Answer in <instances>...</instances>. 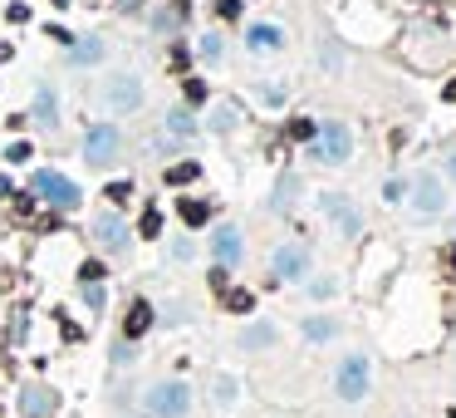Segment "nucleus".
<instances>
[{
  "instance_id": "4be33fe9",
  "label": "nucleus",
  "mask_w": 456,
  "mask_h": 418,
  "mask_svg": "<svg viewBox=\"0 0 456 418\" xmlns=\"http://www.w3.org/2000/svg\"><path fill=\"white\" fill-rule=\"evenodd\" d=\"M231 123H236V109H226V103H221V109L211 114V128H216V133H226Z\"/></svg>"
},
{
  "instance_id": "9b49d317",
  "label": "nucleus",
  "mask_w": 456,
  "mask_h": 418,
  "mask_svg": "<svg viewBox=\"0 0 456 418\" xmlns=\"http://www.w3.org/2000/svg\"><path fill=\"white\" fill-rule=\"evenodd\" d=\"M93 236L108 241V246H128V227L118 217H93Z\"/></svg>"
},
{
  "instance_id": "c9c22d12",
  "label": "nucleus",
  "mask_w": 456,
  "mask_h": 418,
  "mask_svg": "<svg viewBox=\"0 0 456 418\" xmlns=\"http://www.w3.org/2000/svg\"><path fill=\"white\" fill-rule=\"evenodd\" d=\"M446 266H451V271H456V246H451V251H446Z\"/></svg>"
},
{
  "instance_id": "2f4dec72",
  "label": "nucleus",
  "mask_w": 456,
  "mask_h": 418,
  "mask_svg": "<svg viewBox=\"0 0 456 418\" xmlns=\"http://www.w3.org/2000/svg\"><path fill=\"white\" fill-rule=\"evenodd\" d=\"M246 345H270V330H265V325H260V330H250V335H246Z\"/></svg>"
},
{
  "instance_id": "393cba45",
  "label": "nucleus",
  "mask_w": 456,
  "mask_h": 418,
  "mask_svg": "<svg viewBox=\"0 0 456 418\" xmlns=\"http://www.w3.org/2000/svg\"><path fill=\"white\" fill-rule=\"evenodd\" d=\"M133 197V182H108V202H128Z\"/></svg>"
},
{
  "instance_id": "5701e85b",
  "label": "nucleus",
  "mask_w": 456,
  "mask_h": 418,
  "mask_svg": "<svg viewBox=\"0 0 456 418\" xmlns=\"http://www.w3.org/2000/svg\"><path fill=\"white\" fill-rule=\"evenodd\" d=\"M304 335H309V340H329V335H334V325H329V320H309V325H304Z\"/></svg>"
},
{
  "instance_id": "aec40b11",
  "label": "nucleus",
  "mask_w": 456,
  "mask_h": 418,
  "mask_svg": "<svg viewBox=\"0 0 456 418\" xmlns=\"http://www.w3.org/2000/svg\"><path fill=\"white\" fill-rule=\"evenodd\" d=\"M157 232H162V212H157V207H147L143 222H138V236H147V241H152Z\"/></svg>"
},
{
  "instance_id": "412c9836",
  "label": "nucleus",
  "mask_w": 456,
  "mask_h": 418,
  "mask_svg": "<svg viewBox=\"0 0 456 418\" xmlns=\"http://www.w3.org/2000/svg\"><path fill=\"white\" fill-rule=\"evenodd\" d=\"M35 114H39L44 123H54V94H49V89H39V98H35Z\"/></svg>"
},
{
  "instance_id": "bb28decb",
  "label": "nucleus",
  "mask_w": 456,
  "mask_h": 418,
  "mask_svg": "<svg viewBox=\"0 0 456 418\" xmlns=\"http://www.w3.org/2000/svg\"><path fill=\"white\" fill-rule=\"evenodd\" d=\"M216 15H226V20H236V15H241V0H216Z\"/></svg>"
},
{
  "instance_id": "0eeeda50",
  "label": "nucleus",
  "mask_w": 456,
  "mask_h": 418,
  "mask_svg": "<svg viewBox=\"0 0 456 418\" xmlns=\"http://www.w3.org/2000/svg\"><path fill=\"white\" fill-rule=\"evenodd\" d=\"M54 403H60V399H54V389H44V384H25L20 389V413L25 418H49Z\"/></svg>"
},
{
  "instance_id": "423d86ee",
  "label": "nucleus",
  "mask_w": 456,
  "mask_h": 418,
  "mask_svg": "<svg viewBox=\"0 0 456 418\" xmlns=\"http://www.w3.org/2000/svg\"><path fill=\"white\" fill-rule=\"evenodd\" d=\"M338 394L344 399H363L368 394V364L363 359H344L338 364Z\"/></svg>"
},
{
  "instance_id": "a878e982",
  "label": "nucleus",
  "mask_w": 456,
  "mask_h": 418,
  "mask_svg": "<svg viewBox=\"0 0 456 418\" xmlns=\"http://www.w3.org/2000/svg\"><path fill=\"white\" fill-rule=\"evenodd\" d=\"M290 138H300V143L314 138V123H309V119H295V123H290Z\"/></svg>"
},
{
  "instance_id": "7ed1b4c3",
  "label": "nucleus",
  "mask_w": 456,
  "mask_h": 418,
  "mask_svg": "<svg viewBox=\"0 0 456 418\" xmlns=\"http://www.w3.org/2000/svg\"><path fill=\"white\" fill-rule=\"evenodd\" d=\"M118 148H123L118 128H89V138H84V158H89V168H108L113 158H118Z\"/></svg>"
},
{
  "instance_id": "7c9ffc66",
  "label": "nucleus",
  "mask_w": 456,
  "mask_h": 418,
  "mask_svg": "<svg viewBox=\"0 0 456 418\" xmlns=\"http://www.w3.org/2000/svg\"><path fill=\"white\" fill-rule=\"evenodd\" d=\"M79 276H84V281H98V276H103V266H98V261H84V271H79Z\"/></svg>"
},
{
  "instance_id": "f03ea898",
  "label": "nucleus",
  "mask_w": 456,
  "mask_h": 418,
  "mask_svg": "<svg viewBox=\"0 0 456 418\" xmlns=\"http://www.w3.org/2000/svg\"><path fill=\"white\" fill-rule=\"evenodd\" d=\"M35 192H39L49 207H64V212H69V207H79V187H74L69 177H60V173H49V168L35 173Z\"/></svg>"
},
{
  "instance_id": "e433bc0d",
  "label": "nucleus",
  "mask_w": 456,
  "mask_h": 418,
  "mask_svg": "<svg viewBox=\"0 0 456 418\" xmlns=\"http://www.w3.org/2000/svg\"><path fill=\"white\" fill-rule=\"evenodd\" d=\"M54 6H69V0H54Z\"/></svg>"
},
{
  "instance_id": "f3484780",
  "label": "nucleus",
  "mask_w": 456,
  "mask_h": 418,
  "mask_svg": "<svg viewBox=\"0 0 456 418\" xmlns=\"http://www.w3.org/2000/svg\"><path fill=\"white\" fill-rule=\"evenodd\" d=\"M201 177V163H177V168H167V187H187Z\"/></svg>"
},
{
  "instance_id": "1a4fd4ad",
  "label": "nucleus",
  "mask_w": 456,
  "mask_h": 418,
  "mask_svg": "<svg viewBox=\"0 0 456 418\" xmlns=\"http://www.w3.org/2000/svg\"><path fill=\"white\" fill-rule=\"evenodd\" d=\"M412 202H417V212H441V207H446L441 182H437L432 173H422V177H417V187H412Z\"/></svg>"
},
{
  "instance_id": "a211bd4d",
  "label": "nucleus",
  "mask_w": 456,
  "mask_h": 418,
  "mask_svg": "<svg viewBox=\"0 0 456 418\" xmlns=\"http://www.w3.org/2000/svg\"><path fill=\"white\" fill-rule=\"evenodd\" d=\"M167 128H172V138H192V133H197L187 109H172V114H167Z\"/></svg>"
},
{
  "instance_id": "6ab92c4d",
  "label": "nucleus",
  "mask_w": 456,
  "mask_h": 418,
  "mask_svg": "<svg viewBox=\"0 0 456 418\" xmlns=\"http://www.w3.org/2000/svg\"><path fill=\"white\" fill-rule=\"evenodd\" d=\"M226 305H231L236 315H250V310H255V295H250V290H226Z\"/></svg>"
},
{
  "instance_id": "2eb2a0df",
  "label": "nucleus",
  "mask_w": 456,
  "mask_h": 418,
  "mask_svg": "<svg viewBox=\"0 0 456 418\" xmlns=\"http://www.w3.org/2000/svg\"><path fill=\"white\" fill-rule=\"evenodd\" d=\"M93 60H103V40H98V35L74 40V64H93Z\"/></svg>"
},
{
  "instance_id": "9d476101",
  "label": "nucleus",
  "mask_w": 456,
  "mask_h": 418,
  "mask_svg": "<svg viewBox=\"0 0 456 418\" xmlns=\"http://www.w3.org/2000/svg\"><path fill=\"white\" fill-rule=\"evenodd\" d=\"M304 266H309V256H304V246H284V251H275V276H284V281H295V276H304Z\"/></svg>"
},
{
  "instance_id": "39448f33",
  "label": "nucleus",
  "mask_w": 456,
  "mask_h": 418,
  "mask_svg": "<svg viewBox=\"0 0 456 418\" xmlns=\"http://www.w3.org/2000/svg\"><path fill=\"white\" fill-rule=\"evenodd\" d=\"M147 408H152L157 418H182V413H187V389H182V384H157V389L147 394Z\"/></svg>"
},
{
  "instance_id": "72a5a7b5",
  "label": "nucleus",
  "mask_w": 456,
  "mask_h": 418,
  "mask_svg": "<svg viewBox=\"0 0 456 418\" xmlns=\"http://www.w3.org/2000/svg\"><path fill=\"white\" fill-rule=\"evenodd\" d=\"M446 173H451V177H456V148H451V153H446Z\"/></svg>"
},
{
  "instance_id": "ddd939ff",
  "label": "nucleus",
  "mask_w": 456,
  "mask_h": 418,
  "mask_svg": "<svg viewBox=\"0 0 456 418\" xmlns=\"http://www.w3.org/2000/svg\"><path fill=\"white\" fill-rule=\"evenodd\" d=\"M324 207H329V217L344 227V232H358V217H354V207H349L344 197H324Z\"/></svg>"
},
{
  "instance_id": "cd10ccee",
  "label": "nucleus",
  "mask_w": 456,
  "mask_h": 418,
  "mask_svg": "<svg viewBox=\"0 0 456 418\" xmlns=\"http://www.w3.org/2000/svg\"><path fill=\"white\" fill-rule=\"evenodd\" d=\"M206 98V84L201 79H187V103H201Z\"/></svg>"
},
{
  "instance_id": "c85d7f7f",
  "label": "nucleus",
  "mask_w": 456,
  "mask_h": 418,
  "mask_svg": "<svg viewBox=\"0 0 456 418\" xmlns=\"http://www.w3.org/2000/svg\"><path fill=\"white\" fill-rule=\"evenodd\" d=\"M295 192H300V182H295V177H284V182H280V192H275V197H280V207H284V202H290Z\"/></svg>"
},
{
  "instance_id": "4c0bfd02",
  "label": "nucleus",
  "mask_w": 456,
  "mask_h": 418,
  "mask_svg": "<svg viewBox=\"0 0 456 418\" xmlns=\"http://www.w3.org/2000/svg\"><path fill=\"white\" fill-rule=\"evenodd\" d=\"M0 418H6V413H0Z\"/></svg>"
},
{
  "instance_id": "b1692460",
  "label": "nucleus",
  "mask_w": 456,
  "mask_h": 418,
  "mask_svg": "<svg viewBox=\"0 0 456 418\" xmlns=\"http://www.w3.org/2000/svg\"><path fill=\"white\" fill-rule=\"evenodd\" d=\"M221 49H226L221 35H206V40H201V55H206V60H221Z\"/></svg>"
},
{
  "instance_id": "f8f14e48",
  "label": "nucleus",
  "mask_w": 456,
  "mask_h": 418,
  "mask_svg": "<svg viewBox=\"0 0 456 418\" xmlns=\"http://www.w3.org/2000/svg\"><path fill=\"white\" fill-rule=\"evenodd\" d=\"M147 325H152V305H147V300H133L128 320H123V335H128V340H138V335H143Z\"/></svg>"
},
{
  "instance_id": "f257e3e1",
  "label": "nucleus",
  "mask_w": 456,
  "mask_h": 418,
  "mask_svg": "<svg viewBox=\"0 0 456 418\" xmlns=\"http://www.w3.org/2000/svg\"><path fill=\"white\" fill-rule=\"evenodd\" d=\"M354 153V133L344 128V123H324L319 133H314V158L319 163H344Z\"/></svg>"
},
{
  "instance_id": "20e7f679",
  "label": "nucleus",
  "mask_w": 456,
  "mask_h": 418,
  "mask_svg": "<svg viewBox=\"0 0 456 418\" xmlns=\"http://www.w3.org/2000/svg\"><path fill=\"white\" fill-rule=\"evenodd\" d=\"M108 109H118V114H133L138 109V103H143V84L133 79V74H113L108 79Z\"/></svg>"
},
{
  "instance_id": "f704fd0d",
  "label": "nucleus",
  "mask_w": 456,
  "mask_h": 418,
  "mask_svg": "<svg viewBox=\"0 0 456 418\" xmlns=\"http://www.w3.org/2000/svg\"><path fill=\"white\" fill-rule=\"evenodd\" d=\"M6 192H10V177H6V173H0V197H6Z\"/></svg>"
},
{
  "instance_id": "dca6fc26",
  "label": "nucleus",
  "mask_w": 456,
  "mask_h": 418,
  "mask_svg": "<svg viewBox=\"0 0 456 418\" xmlns=\"http://www.w3.org/2000/svg\"><path fill=\"white\" fill-rule=\"evenodd\" d=\"M177 207H182V222H187V227H201V222L211 217V207H206V202H197V197H182Z\"/></svg>"
},
{
  "instance_id": "473e14b6",
  "label": "nucleus",
  "mask_w": 456,
  "mask_h": 418,
  "mask_svg": "<svg viewBox=\"0 0 456 418\" xmlns=\"http://www.w3.org/2000/svg\"><path fill=\"white\" fill-rule=\"evenodd\" d=\"M441 98H446V103H456V79H451V84L441 89Z\"/></svg>"
},
{
  "instance_id": "6e6552de",
  "label": "nucleus",
  "mask_w": 456,
  "mask_h": 418,
  "mask_svg": "<svg viewBox=\"0 0 456 418\" xmlns=\"http://www.w3.org/2000/svg\"><path fill=\"white\" fill-rule=\"evenodd\" d=\"M211 251H216V261H221V266H236V261H241V232L236 227H216V236H211Z\"/></svg>"
},
{
  "instance_id": "4468645a",
  "label": "nucleus",
  "mask_w": 456,
  "mask_h": 418,
  "mask_svg": "<svg viewBox=\"0 0 456 418\" xmlns=\"http://www.w3.org/2000/svg\"><path fill=\"white\" fill-rule=\"evenodd\" d=\"M246 40H250L255 49H280V44H284V35H280L275 25H250V30H246Z\"/></svg>"
},
{
  "instance_id": "c756f323",
  "label": "nucleus",
  "mask_w": 456,
  "mask_h": 418,
  "mask_svg": "<svg viewBox=\"0 0 456 418\" xmlns=\"http://www.w3.org/2000/svg\"><path fill=\"white\" fill-rule=\"evenodd\" d=\"M30 158V143H10V163H25Z\"/></svg>"
}]
</instances>
